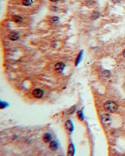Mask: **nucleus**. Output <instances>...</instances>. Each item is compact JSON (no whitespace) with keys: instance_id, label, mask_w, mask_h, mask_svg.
Returning <instances> with one entry per match:
<instances>
[{"instance_id":"f257e3e1","label":"nucleus","mask_w":125,"mask_h":156,"mask_svg":"<svg viewBox=\"0 0 125 156\" xmlns=\"http://www.w3.org/2000/svg\"><path fill=\"white\" fill-rule=\"evenodd\" d=\"M104 108L106 111H110L111 113H114L118 109V104L116 102L111 100H109L106 101L104 105Z\"/></svg>"},{"instance_id":"f03ea898","label":"nucleus","mask_w":125,"mask_h":156,"mask_svg":"<svg viewBox=\"0 0 125 156\" xmlns=\"http://www.w3.org/2000/svg\"><path fill=\"white\" fill-rule=\"evenodd\" d=\"M101 122H102L104 126H109L110 125L111 123V115L108 113H106V114H103L101 117Z\"/></svg>"},{"instance_id":"7ed1b4c3","label":"nucleus","mask_w":125,"mask_h":156,"mask_svg":"<svg viewBox=\"0 0 125 156\" xmlns=\"http://www.w3.org/2000/svg\"><path fill=\"white\" fill-rule=\"evenodd\" d=\"M44 93H45L44 91L40 89V88H36V89L34 90L33 92V95L36 98H42L43 96Z\"/></svg>"},{"instance_id":"20e7f679","label":"nucleus","mask_w":125,"mask_h":156,"mask_svg":"<svg viewBox=\"0 0 125 156\" xmlns=\"http://www.w3.org/2000/svg\"><path fill=\"white\" fill-rule=\"evenodd\" d=\"M65 68V64L63 62H58L54 66V69L58 72H62Z\"/></svg>"},{"instance_id":"39448f33","label":"nucleus","mask_w":125,"mask_h":156,"mask_svg":"<svg viewBox=\"0 0 125 156\" xmlns=\"http://www.w3.org/2000/svg\"><path fill=\"white\" fill-rule=\"evenodd\" d=\"M65 128L67 130L70 131H73L74 130V125L72 121L70 120H68L65 123Z\"/></svg>"},{"instance_id":"423d86ee","label":"nucleus","mask_w":125,"mask_h":156,"mask_svg":"<svg viewBox=\"0 0 125 156\" xmlns=\"http://www.w3.org/2000/svg\"><path fill=\"white\" fill-rule=\"evenodd\" d=\"M19 37H20L19 34L18 33H16V32H11V33L9 34V38L13 41H16L18 40Z\"/></svg>"},{"instance_id":"0eeeda50","label":"nucleus","mask_w":125,"mask_h":156,"mask_svg":"<svg viewBox=\"0 0 125 156\" xmlns=\"http://www.w3.org/2000/svg\"><path fill=\"white\" fill-rule=\"evenodd\" d=\"M53 139V136L50 133H46L44 134L43 137V141H45V142H51V141H52Z\"/></svg>"},{"instance_id":"6e6552de","label":"nucleus","mask_w":125,"mask_h":156,"mask_svg":"<svg viewBox=\"0 0 125 156\" xmlns=\"http://www.w3.org/2000/svg\"><path fill=\"white\" fill-rule=\"evenodd\" d=\"M101 76L104 79H108L109 78L111 77V73L110 71H108V70H105V71L101 72Z\"/></svg>"},{"instance_id":"1a4fd4ad","label":"nucleus","mask_w":125,"mask_h":156,"mask_svg":"<svg viewBox=\"0 0 125 156\" xmlns=\"http://www.w3.org/2000/svg\"><path fill=\"white\" fill-rule=\"evenodd\" d=\"M75 152V148L74 145L73 144H70L68 148V154L69 155H74Z\"/></svg>"},{"instance_id":"9d476101","label":"nucleus","mask_w":125,"mask_h":156,"mask_svg":"<svg viewBox=\"0 0 125 156\" xmlns=\"http://www.w3.org/2000/svg\"><path fill=\"white\" fill-rule=\"evenodd\" d=\"M13 21L15 23H18H18H21L23 22V19L21 16L15 15L13 16Z\"/></svg>"},{"instance_id":"9b49d317","label":"nucleus","mask_w":125,"mask_h":156,"mask_svg":"<svg viewBox=\"0 0 125 156\" xmlns=\"http://www.w3.org/2000/svg\"><path fill=\"white\" fill-rule=\"evenodd\" d=\"M49 148H51V149H52L53 151H55V150H56L58 148V144L57 143L56 141H51V142H50Z\"/></svg>"},{"instance_id":"f8f14e48","label":"nucleus","mask_w":125,"mask_h":156,"mask_svg":"<svg viewBox=\"0 0 125 156\" xmlns=\"http://www.w3.org/2000/svg\"><path fill=\"white\" fill-rule=\"evenodd\" d=\"M77 115H78V117L79 120H81V121L84 120L85 116H84V113H83V110H79V111H78Z\"/></svg>"},{"instance_id":"ddd939ff","label":"nucleus","mask_w":125,"mask_h":156,"mask_svg":"<svg viewBox=\"0 0 125 156\" xmlns=\"http://www.w3.org/2000/svg\"><path fill=\"white\" fill-rule=\"evenodd\" d=\"M59 21V17L56 16H53L50 19V23H55Z\"/></svg>"},{"instance_id":"4468645a","label":"nucleus","mask_w":125,"mask_h":156,"mask_svg":"<svg viewBox=\"0 0 125 156\" xmlns=\"http://www.w3.org/2000/svg\"><path fill=\"white\" fill-rule=\"evenodd\" d=\"M22 1L24 6H30L32 4L31 0H23Z\"/></svg>"},{"instance_id":"2eb2a0df","label":"nucleus","mask_w":125,"mask_h":156,"mask_svg":"<svg viewBox=\"0 0 125 156\" xmlns=\"http://www.w3.org/2000/svg\"><path fill=\"white\" fill-rule=\"evenodd\" d=\"M76 106H73V107H71V108L70 109V110H68V114H73V113L75 111V110H76Z\"/></svg>"},{"instance_id":"dca6fc26","label":"nucleus","mask_w":125,"mask_h":156,"mask_svg":"<svg viewBox=\"0 0 125 156\" xmlns=\"http://www.w3.org/2000/svg\"><path fill=\"white\" fill-rule=\"evenodd\" d=\"M99 16V13L97 12V11H95V12L93 13V14H92V17L93 19H96L97 17H98Z\"/></svg>"},{"instance_id":"f3484780","label":"nucleus","mask_w":125,"mask_h":156,"mask_svg":"<svg viewBox=\"0 0 125 156\" xmlns=\"http://www.w3.org/2000/svg\"><path fill=\"white\" fill-rule=\"evenodd\" d=\"M112 1H113V2H114V3H118V2H120V1H121V0H112Z\"/></svg>"},{"instance_id":"a211bd4d","label":"nucleus","mask_w":125,"mask_h":156,"mask_svg":"<svg viewBox=\"0 0 125 156\" xmlns=\"http://www.w3.org/2000/svg\"><path fill=\"white\" fill-rule=\"evenodd\" d=\"M123 55H124V57H125V49L124 50V51H123Z\"/></svg>"},{"instance_id":"6ab92c4d","label":"nucleus","mask_w":125,"mask_h":156,"mask_svg":"<svg viewBox=\"0 0 125 156\" xmlns=\"http://www.w3.org/2000/svg\"><path fill=\"white\" fill-rule=\"evenodd\" d=\"M50 1H51L52 2H55V1H57L58 0H50Z\"/></svg>"}]
</instances>
